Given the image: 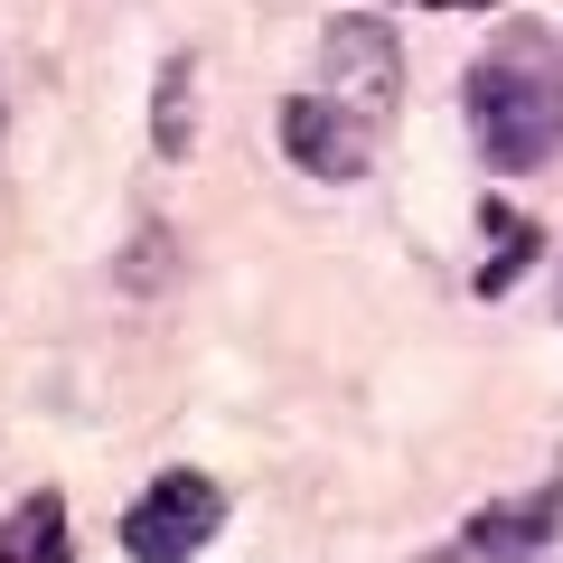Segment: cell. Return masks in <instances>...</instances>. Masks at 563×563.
<instances>
[{
  "label": "cell",
  "mask_w": 563,
  "mask_h": 563,
  "mask_svg": "<svg viewBox=\"0 0 563 563\" xmlns=\"http://www.w3.org/2000/svg\"><path fill=\"white\" fill-rule=\"evenodd\" d=\"M461 113L488 169H544L563 151V47L544 29H498L461 76Z\"/></svg>",
  "instance_id": "obj_1"
},
{
  "label": "cell",
  "mask_w": 563,
  "mask_h": 563,
  "mask_svg": "<svg viewBox=\"0 0 563 563\" xmlns=\"http://www.w3.org/2000/svg\"><path fill=\"white\" fill-rule=\"evenodd\" d=\"M217 526H225V488L207 470H161L122 507V554L132 563H198L217 544Z\"/></svg>",
  "instance_id": "obj_2"
},
{
  "label": "cell",
  "mask_w": 563,
  "mask_h": 563,
  "mask_svg": "<svg viewBox=\"0 0 563 563\" xmlns=\"http://www.w3.org/2000/svg\"><path fill=\"white\" fill-rule=\"evenodd\" d=\"M320 85L339 103H357V113L395 122L404 103V47H395V20H376V10H347V20L320 29Z\"/></svg>",
  "instance_id": "obj_3"
},
{
  "label": "cell",
  "mask_w": 563,
  "mask_h": 563,
  "mask_svg": "<svg viewBox=\"0 0 563 563\" xmlns=\"http://www.w3.org/2000/svg\"><path fill=\"white\" fill-rule=\"evenodd\" d=\"M376 141H385V122L357 113V103H339L329 85L282 103V151H291V169H310V179H339V188L366 179V169H376Z\"/></svg>",
  "instance_id": "obj_4"
},
{
  "label": "cell",
  "mask_w": 563,
  "mask_h": 563,
  "mask_svg": "<svg viewBox=\"0 0 563 563\" xmlns=\"http://www.w3.org/2000/svg\"><path fill=\"white\" fill-rule=\"evenodd\" d=\"M544 544H563V470L544 488H526V498L479 507L442 554H422V563H544Z\"/></svg>",
  "instance_id": "obj_5"
},
{
  "label": "cell",
  "mask_w": 563,
  "mask_h": 563,
  "mask_svg": "<svg viewBox=\"0 0 563 563\" xmlns=\"http://www.w3.org/2000/svg\"><path fill=\"white\" fill-rule=\"evenodd\" d=\"M0 563H76V544H66V498H57V488H29V498L0 517Z\"/></svg>",
  "instance_id": "obj_6"
},
{
  "label": "cell",
  "mask_w": 563,
  "mask_h": 563,
  "mask_svg": "<svg viewBox=\"0 0 563 563\" xmlns=\"http://www.w3.org/2000/svg\"><path fill=\"white\" fill-rule=\"evenodd\" d=\"M188 141H198V57H161V76H151V151L188 161Z\"/></svg>",
  "instance_id": "obj_7"
},
{
  "label": "cell",
  "mask_w": 563,
  "mask_h": 563,
  "mask_svg": "<svg viewBox=\"0 0 563 563\" xmlns=\"http://www.w3.org/2000/svg\"><path fill=\"white\" fill-rule=\"evenodd\" d=\"M479 225H488V244H498V254L479 263V301H498V291H517V273L536 263V244H544V235L517 217V207H479Z\"/></svg>",
  "instance_id": "obj_8"
},
{
  "label": "cell",
  "mask_w": 563,
  "mask_h": 563,
  "mask_svg": "<svg viewBox=\"0 0 563 563\" xmlns=\"http://www.w3.org/2000/svg\"><path fill=\"white\" fill-rule=\"evenodd\" d=\"M422 10H498V0H422Z\"/></svg>",
  "instance_id": "obj_9"
}]
</instances>
